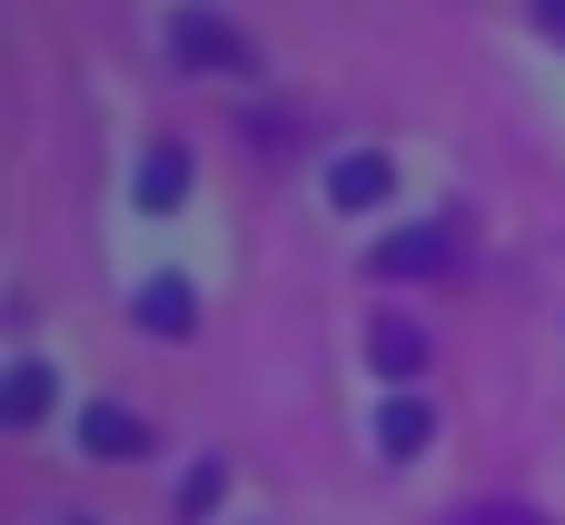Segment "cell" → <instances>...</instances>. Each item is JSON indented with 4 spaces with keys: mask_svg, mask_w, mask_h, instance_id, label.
I'll return each mask as SVG.
<instances>
[{
    "mask_svg": "<svg viewBox=\"0 0 565 525\" xmlns=\"http://www.w3.org/2000/svg\"><path fill=\"white\" fill-rule=\"evenodd\" d=\"M477 525H526V516H477Z\"/></svg>",
    "mask_w": 565,
    "mask_h": 525,
    "instance_id": "cell-3",
    "label": "cell"
},
{
    "mask_svg": "<svg viewBox=\"0 0 565 525\" xmlns=\"http://www.w3.org/2000/svg\"><path fill=\"white\" fill-rule=\"evenodd\" d=\"M89 447H109V457H119V447H139V427H129V417H89Z\"/></svg>",
    "mask_w": 565,
    "mask_h": 525,
    "instance_id": "cell-2",
    "label": "cell"
},
{
    "mask_svg": "<svg viewBox=\"0 0 565 525\" xmlns=\"http://www.w3.org/2000/svg\"><path fill=\"white\" fill-rule=\"evenodd\" d=\"M377 189H387V169H377V159H358V169H338V199H377Z\"/></svg>",
    "mask_w": 565,
    "mask_h": 525,
    "instance_id": "cell-1",
    "label": "cell"
}]
</instances>
